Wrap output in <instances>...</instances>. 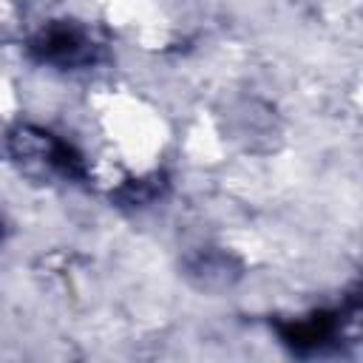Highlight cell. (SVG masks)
Segmentation results:
<instances>
[{"mask_svg": "<svg viewBox=\"0 0 363 363\" xmlns=\"http://www.w3.org/2000/svg\"><path fill=\"white\" fill-rule=\"evenodd\" d=\"M9 153L17 162H37L40 167H48L51 173L71 182L85 179V159L79 156V150L48 130L28 125L17 128L14 133H9Z\"/></svg>", "mask_w": 363, "mask_h": 363, "instance_id": "1", "label": "cell"}, {"mask_svg": "<svg viewBox=\"0 0 363 363\" xmlns=\"http://www.w3.org/2000/svg\"><path fill=\"white\" fill-rule=\"evenodd\" d=\"M28 54L37 62L74 68V65H85L94 60V43L82 26L71 20H57V23L43 26L28 40Z\"/></svg>", "mask_w": 363, "mask_h": 363, "instance_id": "2", "label": "cell"}, {"mask_svg": "<svg viewBox=\"0 0 363 363\" xmlns=\"http://www.w3.org/2000/svg\"><path fill=\"white\" fill-rule=\"evenodd\" d=\"M275 329L289 349L301 354H312V352H320L337 335V312H315L309 318L281 320L275 323Z\"/></svg>", "mask_w": 363, "mask_h": 363, "instance_id": "3", "label": "cell"}, {"mask_svg": "<svg viewBox=\"0 0 363 363\" xmlns=\"http://www.w3.org/2000/svg\"><path fill=\"white\" fill-rule=\"evenodd\" d=\"M162 187H164V179L162 176H147V179H139V182L133 179V182H128L116 193V199L122 204H147V201H153L162 193Z\"/></svg>", "mask_w": 363, "mask_h": 363, "instance_id": "4", "label": "cell"}, {"mask_svg": "<svg viewBox=\"0 0 363 363\" xmlns=\"http://www.w3.org/2000/svg\"><path fill=\"white\" fill-rule=\"evenodd\" d=\"M193 272L204 275L207 272V281L210 278H218V284H230V258L227 255H210V252H201L193 264H190ZM204 281V284H207Z\"/></svg>", "mask_w": 363, "mask_h": 363, "instance_id": "5", "label": "cell"}]
</instances>
